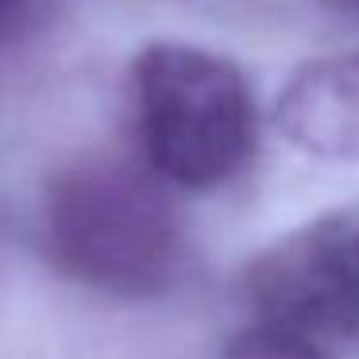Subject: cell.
Returning a JSON list of instances; mask_svg holds the SVG:
<instances>
[{"mask_svg": "<svg viewBox=\"0 0 359 359\" xmlns=\"http://www.w3.org/2000/svg\"><path fill=\"white\" fill-rule=\"evenodd\" d=\"M255 325L302 340L359 336V205L286 232L243 271Z\"/></svg>", "mask_w": 359, "mask_h": 359, "instance_id": "3", "label": "cell"}, {"mask_svg": "<svg viewBox=\"0 0 359 359\" xmlns=\"http://www.w3.org/2000/svg\"><path fill=\"white\" fill-rule=\"evenodd\" d=\"M135 124L151 170L217 189L255 147V97L240 66L189 43H151L132 62Z\"/></svg>", "mask_w": 359, "mask_h": 359, "instance_id": "2", "label": "cell"}, {"mask_svg": "<svg viewBox=\"0 0 359 359\" xmlns=\"http://www.w3.org/2000/svg\"><path fill=\"white\" fill-rule=\"evenodd\" d=\"M274 124L302 155L359 163V55L297 66L274 101Z\"/></svg>", "mask_w": 359, "mask_h": 359, "instance_id": "4", "label": "cell"}, {"mask_svg": "<svg viewBox=\"0 0 359 359\" xmlns=\"http://www.w3.org/2000/svg\"><path fill=\"white\" fill-rule=\"evenodd\" d=\"M47 248L66 278L112 297H151L174 282L182 228L143 166L81 155L47 186Z\"/></svg>", "mask_w": 359, "mask_h": 359, "instance_id": "1", "label": "cell"}, {"mask_svg": "<svg viewBox=\"0 0 359 359\" xmlns=\"http://www.w3.org/2000/svg\"><path fill=\"white\" fill-rule=\"evenodd\" d=\"M320 8H328L332 16H344V20H355L359 24V0H317Z\"/></svg>", "mask_w": 359, "mask_h": 359, "instance_id": "6", "label": "cell"}, {"mask_svg": "<svg viewBox=\"0 0 359 359\" xmlns=\"http://www.w3.org/2000/svg\"><path fill=\"white\" fill-rule=\"evenodd\" d=\"M24 4H27V0H0V20H4V16H12V12H20Z\"/></svg>", "mask_w": 359, "mask_h": 359, "instance_id": "7", "label": "cell"}, {"mask_svg": "<svg viewBox=\"0 0 359 359\" xmlns=\"http://www.w3.org/2000/svg\"><path fill=\"white\" fill-rule=\"evenodd\" d=\"M224 359H328V351L313 340L294 336V332L251 325V328H243L240 336H232Z\"/></svg>", "mask_w": 359, "mask_h": 359, "instance_id": "5", "label": "cell"}]
</instances>
